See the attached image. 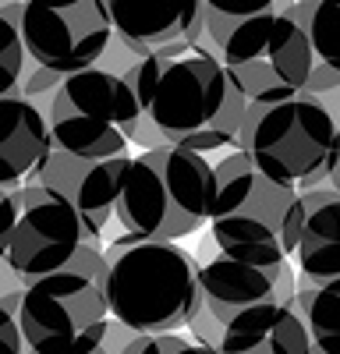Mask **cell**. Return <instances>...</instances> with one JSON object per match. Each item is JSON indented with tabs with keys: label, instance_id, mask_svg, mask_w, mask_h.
<instances>
[{
	"label": "cell",
	"instance_id": "obj_1",
	"mask_svg": "<svg viewBox=\"0 0 340 354\" xmlns=\"http://www.w3.org/2000/svg\"><path fill=\"white\" fill-rule=\"evenodd\" d=\"M121 75L142 110L135 145L174 142L206 156L234 145L248 100L206 39L170 57L138 53Z\"/></svg>",
	"mask_w": 340,
	"mask_h": 354
},
{
	"label": "cell",
	"instance_id": "obj_2",
	"mask_svg": "<svg viewBox=\"0 0 340 354\" xmlns=\"http://www.w3.org/2000/svg\"><path fill=\"white\" fill-rule=\"evenodd\" d=\"M103 298L106 315L131 333H170L185 330L202 308L198 259L170 238L121 230L106 248Z\"/></svg>",
	"mask_w": 340,
	"mask_h": 354
},
{
	"label": "cell",
	"instance_id": "obj_3",
	"mask_svg": "<svg viewBox=\"0 0 340 354\" xmlns=\"http://www.w3.org/2000/svg\"><path fill=\"white\" fill-rule=\"evenodd\" d=\"M209 202L213 163L206 160V153L160 142L138 156L128 153L117 202H113V220L128 234L181 241L206 227Z\"/></svg>",
	"mask_w": 340,
	"mask_h": 354
},
{
	"label": "cell",
	"instance_id": "obj_4",
	"mask_svg": "<svg viewBox=\"0 0 340 354\" xmlns=\"http://www.w3.org/2000/svg\"><path fill=\"white\" fill-rule=\"evenodd\" d=\"M206 223L223 255L283 262L298 245L301 198L298 188L270 181L234 149L213 163V202Z\"/></svg>",
	"mask_w": 340,
	"mask_h": 354
},
{
	"label": "cell",
	"instance_id": "obj_5",
	"mask_svg": "<svg viewBox=\"0 0 340 354\" xmlns=\"http://www.w3.org/2000/svg\"><path fill=\"white\" fill-rule=\"evenodd\" d=\"M234 149L270 181L305 192L326 185L340 156V128L319 96L298 93L276 103H248Z\"/></svg>",
	"mask_w": 340,
	"mask_h": 354
},
{
	"label": "cell",
	"instance_id": "obj_6",
	"mask_svg": "<svg viewBox=\"0 0 340 354\" xmlns=\"http://www.w3.org/2000/svg\"><path fill=\"white\" fill-rule=\"evenodd\" d=\"M43 113L57 149L85 160L128 153L142 124L138 100L124 75L100 64L68 71L50 93Z\"/></svg>",
	"mask_w": 340,
	"mask_h": 354
},
{
	"label": "cell",
	"instance_id": "obj_7",
	"mask_svg": "<svg viewBox=\"0 0 340 354\" xmlns=\"http://www.w3.org/2000/svg\"><path fill=\"white\" fill-rule=\"evenodd\" d=\"M15 319L25 347L36 354H93L110 315L103 283L64 266L21 287Z\"/></svg>",
	"mask_w": 340,
	"mask_h": 354
},
{
	"label": "cell",
	"instance_id": "obj_8",
	"mask_svg": "<svg viewBox=\"0 0 340 354\" xmlns=\"http://www.w3.org/2000/svg\"><path fill=\"white\" fill-rule=\"evenodd\" d=\"M82 241H89L85 227L75 205L57 188L39 181H25L15 188V216L4 241V262L21 283L64 270Z\"/></svg>",
	"mask_w": 340,
	"mask_h": 354
},
{
	"label": "cell",
	"instance_id": "obj_9",
	"mask_svg": "<svg viewBox=\"0 0 340 354\" xmlns=\"http://www.w3.org/2000/svg\"><path fill=\"white\" fill-rule=\"evenodd\" d=\"M25 57L53 71H78L100 61L113 36L106 0H21Z\"/></svg>",
	"mask_w": 340,
	"mask_h": 354
},
{
	"label": "cell",
	"instance_id": "obj_10",
	"mask_svg": "<svg viewBox=\"0 0 340 354\" xmlns=\"http://www.w3.org/2000/svg\"><path fill=\"white\" fill-rule=\"evenodd\" d=\"M308 4L312 0H294V8L276 15L263 32V39L248 53L223 64L248 103H276V100L305 93L312 64L319 61L312 53V43L305 32Z\"/></svg>",
	"mask_w": 340,
	"mask_h": 354
},
{
	"label": "cell",
	"instance_id": "obj_11",
	"mask_svg": "<svg viewBox=\"0 0 340 354\" xmlns=\"http://www.w3.org/2000/svg\"><path fill=\"white\" fill-rule=\"evenodd\" d=\"M191 337L216 347V354H308L312 340L305 322L291 305L266 301L252 305L227 322L213 319V312L202 305L185 326Z\"/></svg>",
	"mask_w": 340,
	"mask_h": 354
},
{
	"label": "cell",
	"instance_id": "obj_12",
	"mask_svg": "<svg viewBox=\"0 0 340 354\" xmlns=\"http://www.w3.org/2000/svg\"><path fill=\"white\" fill-rule=\"evenodd\" d=\"M124 163H128V153L85 160V156H71L64 149H57V145H50V153L32 174V181L61 192L75 205V213L85 227V238L103 241L106 227L113 223V202H117Z\"/></svg>",
	"mask_w": 340,
	"mask_h": 354
},
{
	"label": "cell",
	"instance_id": "obj_13",
	"mask_svg": "<svg viewBox=\"0 0 340 354\" xmlns=\"http://www.w3.org/2000/svg\"><path fill=\"white\" fill-rule=\"evenodd\" d=\"M198 283H202V305L213 312V319L227 322L231 315L252 305H266V301L291 305L298 287V270L291 266V259L248 262L220 252L206 266H198Z\"/></svg>",
	"mask_w": 340,
	"mask_h": 354
},
{
	"label": "cell",
	"instance_id": "obj_14",
	"mask_svg": "<svg viewBox=\"0 0 340 354\" xmlns=\"http://www.w3.org/2000/svg\"><path fill=\"white\" fill-rule=\"evenodd\" d=\"M113 36L135 53H156L170 43L202 39L198 0H106Z\"/></svg>",
	"mask_w": 340,
	"mask_h": 354
},
{
	"label": "cell",
	"instance_id": "obj_15",
	"mask_svg": "<svg viewBox=\"0 0 340 354\" xmlns=\"http://www.w3.org/2000/svg\"><path fill=\"white\" fill-rule=\"evenodd\" d=\"M50 124L46 113L25 100L18 88L0 96V185L18 188L32 181L36 167L50 153Z\"/></svg>",
	"mask_w": 340,
	"mask_h": 354
},
{
	"label": "cell",
	"instance_id": "obj_16",
	"mask_svg": "<svg viewBox=\"0 0 340 354\" xmlns=\"http://www.w3.org/2000/svg\"><path fill=\"white\" fill-rule=\"evenodd\" d=\"M301 198V223H298V273L312 280L340 277V192L330 185L305 188Z\"/></svg>",
	"mask_w": 340,
	"mask_h": 354
},
{
	"label": "cell",
	"instance_id": "obj_17",
	"mask_svg": "<svg viewBox=\"0 0 340 354\" xmlns=\"http://www.w3.org/2000/svg\"><path fill=\"white\" fill-rule=\"evenodd\" d=\"M198 4H202V39L223 64H231L263 39L276 15L294 8V0H198Z\"/></svg>",
	"mask_w": 340,
	"mask_h": 354
},
{
	"label": "cell",
	"instance_id": "obj_18",
	"mask_svg": "<svg viewBox=\"0 0 340 354\" xmlns=\"http://www.w3.org/2000/svg\"><path fill=\"white\" fill-rule=\"evenodd\" d=\"M291 308L305 322L312 347H319L323 354H340V277L312 280L298 273Z\"/></svg>",
	"mask_w": 340,
	"mask_h": 354
},
{
	"label": "cell",
	"instance_id": "obj_19",
	"mask_svg": "<svg viewBox=\"0 0 340 354\" xmlns=\"http://www.w3.org/2000/svg\"><path fill=\"white\" fill-rule=\"evenodd\" d=\"M305 32H308L312 53L323 64L340 71V0H312L308 18H305Z\"/></svg>",
	"mask_w": 340,
	"mask_h": 354
},
{
	"label": "cell",
	"instance_id": "obj_20",
	"mask_svg": "<svg viewBox=\"0 0 340 354\" xmlns=\"http://www.w3.org/2000/svg\"><path fill=\"white\" fill-rule=\"evenodd\" d=\"M21 0L0 8V96H8L18 88L21 68H25V43H21Z\"/></svg>",
	"mask_w": 340,
	"mask_h": 354
},
{
	"label": "cell",
	"instance_id": "obj_21",
	"mask_svg": "<svg viewBox=\"0 0 340 354\" xmlns=\"http://www.w3.org/2000/svg\"><path fill=\"white\" fill-rule=\"evenodd\" d=\"M121 354H216V347L191 333L170 330V333H135L121 347Z\"/></svg>",
	"mask_w": 340,
	"mask_h": 354
},
{
	"label": "cell",
	"instance_id": "obj_22",
	"mask_svg": "<svg viewBox=\"0 0 340 354\" xmlns=\"http://www.w3.org/2000/svg\"><path fill=\"white\" fill-rule=\"evenodd\" d=\"M0 354H25V340L18 333V319L0 305Z\"/></svg>",
	"mask_w": 340,
	"mask_h": 354
},
{
	"label": "cell",
	"instance_id": "obj_23",
	"mask_svg": "<svg viewBox=\"0 0 340 354\" xmlns=\"http://www.w3.org/2000/svg\"><path fill=\"white\" fill-rule=\"evenodd\" d=\"M330 88H340V71L330 68V64H323V61H316V64H312V75H308L305 93L323 96V93H330Z\"/></svg>",
	"mask_w": 340,
	"mask_h": 354
},
{
	"label": "cell",
	"instance_id": "obj_24",
	"mask_svg": "<svg viewBox=\"0 0 340 354\" xmlns=\"http://www.w3.org/2000/svg\"><path fill=\"white\" fill-rule=\"evenodd\" d=\"M326 185L340 192V156H337V163H333V170H330V177H326Z\"/></svg>",
	"mask_w": 340,
	"mask_h": 354
},
{
	"label": "cell",
	"instance_id": "obj_25",
	"mask_svg": "<svg viewBox=\"0 0 340 354\" xmlns=\"http://www.w3.org/2000/svg\"><path fill=\"white\" fill-rule=\"evenodd\" d=\"M308 354H323V351H319V347H312V351H308Z\"/></svg>",
	"mask_w": 340,
	"mask_h": 354
},
{
	"label": "cell",
	"instance_id": "obj_26",
	"mask_svg": "<svg viewBox=\"0 0 340 354\" xmlns=\"http://www.w3.org/2000/svg\"><path fill=\"white\" fill-rule=\"evenodd\" d=\"M337 128H340V106H337Z\"/></svg>",
	"mask_w": 340,
	"mask_h": 354
},
{
	"label": "cell",
	"instance_id": "obj_27",
	"mask_svg": "<svg viewBox=\"0 0 340 354\" xmlns=\"http://www.w3.org/2000/svg\"><path fill=\"white\" fill-rule=\"evenodd\" d=\"M4 4H11V0H0V8H4Z\"/></svg>",
	"mask_w": 340,
	"mask_h": 354
},
{
	"label": "cell",
	"instance_id": "obj_28",
	"mask_svg": "<svg viewBox=\"0 0 340 354\" xmlns=\"http://www.w3.org/2000/svg\"><path fill=\"white\" fill-rule=\"evenodd\" d=\"M93 354H100V351H93Z\"/></svg>",
	"mask_w": 340,
	"mask_h": 354
}]
</instances>
